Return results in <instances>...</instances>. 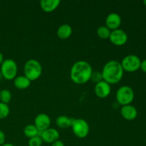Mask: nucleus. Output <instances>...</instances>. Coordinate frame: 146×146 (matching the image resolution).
<instances>
[{
	"label": "nucleus",
	"mask_w": 146,
	"mask_h": 146,
	"mask_svg": "<svg viewBox=\"0 0 146 146\" xmlns=\"http://www.w3.org/2000/svg\"><path fill=\"white\" fill-rule=\"evenodd\" d=\"M121 64L124 71L133 73L140 69L141 60L138 56L135 54H130L123 58Z\"/></svg>",
	"instance_id": "7"
},
{
	"label": "nucleus",
	"mask_w": 146,
	"mask_h": 146,
	"mask_svg": "<svg viewBox=\"0 0 146 146\" xmlns=\"http://www.w3.org/2000/svg\"><path fill=\"white\" fill-rule=\"evenodd\" d=\"M51 146H65V145H64L63 141H60V140H58V141L53 143L51 144Z\"/></svg>",
	"instance_id": "26"
},
{
	"label": "nucleus",
	"mask_w": 146,
	"mask_h": 146,
	"mask_svg": "<svg viewBox=\"0 0 146 146\" xmlns=\"http://www.w3.org/2000/svg\"><path fill=\"white\" fill-rule=\"evenodd\" d=\"M51 123V118L46 113L38 114L34 120V125L36 127L38 131H41V132L49 128Z\"/></svg>",
	"instance_id": "11"
},
{
	"label": "nucleus",
	"mask_w": 146,
	"mask_h": 146,
	"mask_svg": "<svg viewBox=\"0 0 146 146\" xmlns=\"http://www.w3.org/2000/svg\"><path fill=\"white\" fill-rule=\"evenodd\" d=\"M2 78H3L2 74H1V71H0V81H1V80L2 79Z\"/></svg>",
	"instance_id": "29"
},
{
	"label": "nucleus",
	"mask_w": 146,
	"mask_h": 146,
	"mask_svg": "<svg viewBox=\"0 0 146 146\" xmlns=\"http://www.w3.org/2000/svg\"><path fill=\"white\" fill-rule=\"evenodd\" d=\"M38 133H39V131L37 129L36 127L34 125H32V124L27 125V126H25V128H24V135H25L27 138H28L29 139L38 135Z\"/></svg>",
	"instance_id": "18"
},
{
	"label": "nucleus",
	"mask_w": 146,
	"mask_h": 146,
	"mask_svg": "<svg viewBox=\"0 0 146 146\" xmlns=\"http://www.w3.org/2000/svg\"><path fill=\"white\" fill-rule=\"evenodd\" d=\"M103 80L108 84H116L122 80L124 71L121 62L116 60H111L106 63L101 71Z\"/></svg>",
	"instance_id": "2"
},
{
	"label": "nucleus",
	"mask_w": 146,
	"mask_h": 146,
	"mask_svg": "<svg viewBox=\"0 0 146 146\" xmlns=\"http://www.w3.org/2000/svg\"><path fill=\"white\" fill-rule=\"evenodd\" d=\"M135 98V94L131 87L128 86H121L116 91L115 99L119 105L126 106L130 105L133 101Z\"/></svg>",
	"instance_id": "4"
},
{
	"label": "nucleus",
	"mask_w": 146,
	"mask_h": 146,
	"mask_svg": "<svg viewBox=\"0 0 146 146\" xmlns=\"http://www.w3.org/2000/svg\"><path fill=\"white\" fill-rule=\"evenodd\" d=\"M4 61V55L2 54V53L0 51V65H1L3 62Z\"/></svg>",
	"instance_id": "27"
},
{
	"label": "nucleus",
	"mask_w": 146,
	"mask_h": 146,
	"mask_svg": "<svg viewBox=\"0 0 146 146\" xmlns=\"http://www.w3.org/2000/svg\"><path fill=\"white\" fill-rule=\"evenodd\" d=\"M11 93L8 89H2L0 91V102L8 104L11 101Z\"/></svg>",
	"instance_id": "20"
},
{
	"label": "nucleus",
	"mask_w": 146,
	"mask_h": 146,
	"mask_svg": "<svg viewBox=\"0 0 146 146\" xmlns=\"http://www.w3.org/2000/svg\"><path fill=\"white\" fill-rule=\"evenodd\" d=\"M73 119L74 118H69L66 115H60L56 120V124L58 128L65 129V128H70L71 126Z\"/></svg>",
	"instance_id": "17"
},
{
	"label": "nucleus",
	"mask_w": 146,
	"mask_h": 146,
	"mask_svg": "<svg viewBox=\"0 0 146 146\" xmlns=\"http://www.w3.org/2000/svg\"><path fill=\"white\" fill-rule=\"evenodd\" d=\"M111 91V87L110 84L106 81H102L96 84L94 88V93L98 98L104 99L106 98L110 95Z\"/></svg>",
	"instance_id": "10"
},
{
	"label": "nucleus",
	"mask_w": 146,
	"mask_h": 146,
	"mask_svg": "<svg viewBox=\"0 0 146 146\" xmlns=\"http://www.w3.org/2000/svg\"><path fill=\"white\" fill-rule=\"evenodd\" d=\"M140 69L142 70L144 73H146V59L141 61Z\"/></svg>",
	"instance_id": "25"
},
{
	"label": "nucleus",
	"mask_w": 146,
	"mask_h": 146,
	"mask_svg": "<svg viewBox=\"0 0 146 146\" xmlns=\"http://www.w3.org/2000/svg\"><path fill=\"white\" fill-rule=\"evenodd\" d=\"M91 64L86 61H78L73 64L70 71V78L76 84L81 85L91 81L93 74Z\"/></svg>",
	"instance_id": "1"
},
{
	"label": "nucleus",
	"mask_w": 146,
	"mask_h": 146,
	"mask_svg": "<svg viewBox=\"0 0 146 146\" xmlns=\"http://www.w3.org/2000/svg\"><path fill=\"white\" fill-rule=\"evenodd\" d=\"M1 71L3 78L6 80H14L17 76L18 66L14 60L7 58L4 61L1 65Z\"/></svg>",
	"instance_id": "5"
},
{
	"label": "nucleus",
	"mask_w": 146,
	"mask_h": 146,
	"mask_svg": "<svg viewBox=\"0 0 146 146\" xmlns=\"http://www.w3.org/2000/svg\"><path fill=\"white\" fill-rule=\"evenodd\" d=\"M91 81H92V82L95 83L96 84L101 82V81H104V80H103V76H102V74H101V71H96V72H93L92 76H91Z\"/></svg>",
	"instance_id": "23"
},
{
	"label": "nucleus",
	"mask_w": 146,
	"mask_h": 146,
	"mask_svg": "<svg viewBox=\"0 0 146 146\" xmlns=\"http://www.w3.org/2000/svg\"><path fill=\"white\" fill-rule=\"evenodd\" d=\"M71 128L75 136L81 139L88 136L90 131V127L88 122L83 118L73 119Z\"/></svg>",
	"instance_id": "6"
},
{
	"label": "nucleus",
	"mask_w": 146,
	"mask_h": 146,
	"mask_svg": "<svg viewBox=\"0 0 146 146\" xmlns=\"http://www.w3.org/2000/svg\"><path fill=\"white\" fill-rule=\"evenodd\" d=\"M10 113V108L8 104L0 102V120L7 118Z\"/></svg>",
	"instance_id": "21"
},
{
	"label": "nucleus",
	"mask_w": 146,
	"mask_h": 146,
	"mask_svg": "<svg viewBox=\"0 0 146 146\" xmlns=\"http://www.w3.org/2000/svg\"><path fill=\"white\" fill-rule=\"evenodd\" d=\"M6 135L5 133L1 130H0V145H2L5 143Z\"/></svg>",
	"instance_id": "24"
},
{
	"label": "nucleus",
	"mask_w": 146,
	"mask_h": 146,
	"mask_svg": "<svg viewBox=\"0 0 146 146\" xmlns=\"http://www.w3.org/2000/svg\"><path fill=\"white\" fill-rule=\"evenodd\" d=\"M121 115L127 121H133L138 116V111L133 105L123 106L121 108Z\"/></svg>",
	"instance_id": "13"
},
{
	"label": "nucleus",
	"mask_w": 146,
	"mask_h": 146,
	"mask_svg": "<svg viewBox=\"0 0 146 146\" xmlns=\"http://www.w3.org/2000/svg\"><path fill=\"white\" fill-rule=\"evenodd\" d=\"M0 146H1V145H0Z\"/></svg>",
	"instance_id": "31"
},
{
	"label": "nucleus",
	"mask_w": 146,
	"mask_h": 146,
	"mask_svg": "<svg viewBox=\"0 0 146 146\" xmlns=\"http://www.w3.org/2000/svg\"><path fill=\"white\" fill-rule=\"evenodd\" d=\"M42 66L37 60L29 59L24 64V76L31 81H35L38 79L42 74Z\"/></svg>",
	"instance_id": "3"
},
{
	"label": "nucleus",
	"mask_w": 146,
	"mask_h": 146,
	"mask_svg": "<svg viewBox=\"0 0 146 146\" xmlns=\"http://www.w3.org/2000/svg\"><path fill=\"white\" fill-rule=\"evenodd\" d=\"M143 4H144V5H145V7H146V0H144V1H143Z\"/></svg>",
	"instance_id": "30"
},
{
	"label": "nucleus",
	"mask_w": 146,
	"mask_h": 146,
	"mask_svg": "<svg viewBox=\"0 0 146 146\" xmlns=\"http://www.w3.org/2000/svg\"><path fill=\"white\" fill-rule=\"evenodd\" d=\"M1 146H15L14 145H13V144H11V143H4V145H2Z\"/></svg>",
	"instance_id": "28"
},
{
	"label": "nucleus",
	"mask_w": 146,
	"mask_h": 146,
	"mask_svg": "<svg viewBox=\"0 0 146 146\" xmlns=\"http://www.w3.org/2000/svg\"><path fill=\"white\" fill-rule=\"evenodd\" d=\"M73 33V29L70 25L66 24H62L58 28L56 31L57 36L61 40L68 39Z\"/></svg>",
	"instance_id": "15"
},
{
	"label": "nucleus",
	"mask_w": 146,
	"mask_h": 146,
	"mask_svg": "<svg viewBox=\"0 0 146 146\" xmlns=\"http://www.w3.org/2000/svg\"><path fill=\"white\" fill-rule=\"evenodd\" d=\"M38 136L41 137L43 142L48 144H52L55 141L59 140L60 134L59 132L55 128H49L45 131H42V132L39 131Z\"/></svg>",
	"instance_id": "9"
},
{
	"label": "nucleus",
	"mask_w": 146,
	"mask_h": 146,
	"mask_svg": "<svg viewBox=\"0 0 146 146\" xmlns=\"http://www.w3.org/2000/svg\"><path fill=\"white\" fill-rule=\"evenodd\" d=\"M31 81L25 76H18L14 79V85L19 90H24L28 88L31 85Z\"/></svg>",
	"instance_id": "16"
},
{
	"label": "nucleus",
	"mask_w": 146,
	"mask_h": 146,
	"mask_svg": "<svg viewBox=\"0 0 146 146\" xmlns=\"http://www.w3.org/2000/svg\"><path fill=\"white\" fill-rule=\"evenodd\" d=\"M128 36L127 33L121 29L111 31L109 37L110 41L116 46H122L125 45L128 41Z\"/></svg>",
	"instance_id": "8"
},
{
	"label": "nucleus",
	"mask_w": 146,
	"mask_h": 146,
	"mask_svg": "<svg viewBox=\"0 0 146 146\" xmlns=\"http://www.w3.org/2000/svg\"><path fill=\"white\" fill-rule=\"evenodd\" d=\"M43 143V141L41 138L38 135L31 138L29 140L28 145L29 146H41Z\"/></svg>",
	"instance_id": "22"
},
{
	"label": "nucleus",
	"mask_w": 146,
	"mask_h": 146,
	"mask_svg": "<svg viewBox=\"0 0 146 146\" xmlns=\"http://www.w3.org/2000/svg\"><path fill=\"white\" fill-rule=\"evenodd\" d=\"M122 19L121 16L115 12L110 13L106 19V27H108L111 31L118 29L121 25Z\"/></svg>",
	"instance_id": "12"
},
{
	"label": "nucleus",
	"mask_w": 146,
	"mask_h": 146,
	"mask_svg": "<svg viewBox=\"0 0 146 146\" xmlns=\"http://www.w3.org/2000/svg\"><path fill=\"white\" fill-rule=\"evenodd\" d=\"M111 31L106 26H101L97 29V34L101 39H109Z\"/></svg>",
	"instance_id": "19"
},
{
	"label": "nucleus",
	"mask_w": 146,
	"mask_h": 146,
	"mask_svg": "<svg viewBox=\"0 0 146 146\" xmlns=\"http://www.w3.org/2000/svg\"><path fill=\"white\" fill-rule=\"evenodd\" d=\"M61 4L60 0H41L40 7L46 13H51L55 11Z\"/></svg>",
	"instance_id": "14"
}]
</instances>
